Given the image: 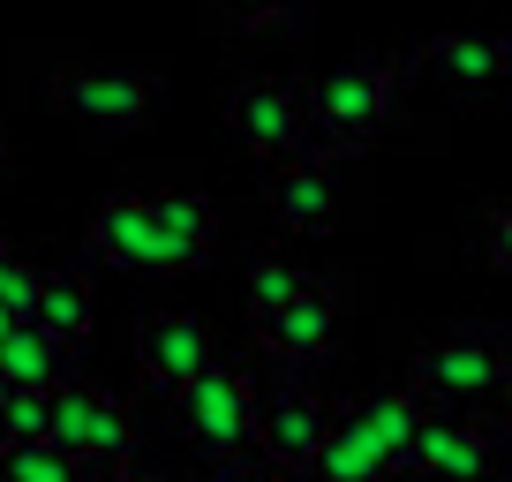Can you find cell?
I'll return each mask as SVG.
<instances>
[{
  "instance_id": "30bf717a",
  "label": "cell",
  "mask_w": 512,
  "mask_h": 482,
  "mask_svg": "<svg viewBox=\"0 0 512 482\" xmlns=\"http://www.w3.org/2000/svg\"><path fill=\"white\" fill-rule=\"evenodd\" d=\"M136 362H144V377H151L159 392H181V385L211 362L204 317H196V309H174V302L144 309V324H136Z\"/></svg>"
},
{
  "instance_id": "cb8c5ba5",
  "label": "cell",
  "mask_w": 512,
  "mask_h": 482,
  "mask_svg": "<svg viewBox=\"0 0 512 482\" xmlns=\"http://www.w3.org/2000/svg\"><path fill=\"white\" fill-rule=\"evenodd\" d=\"M512 219H505V204H490V264H497V272H505V264H512Z\"/></svg>"
},
{
  "instance_id": "e0dca14e",
  "label": "cell",
  "mask_w": 512,
  "mask_h": 482,
  "mask_svg": "<svg viewBox=\"0 0 512 482\" xmlns=\"http://www.w3.org/2000/svg\"><path fill=\"white\" fill-rule=\"evenodd\" d=\"M505 61H512V46H505V38H490V31H437L430 38V68L445 83H467V91L505 83Z\"/></svg>"
},
{
  "instance_id": "83f0119b",
  "label": "cell",
  "mask_w": 512,
  "mask_h": 482,
  "mask_svg": "<svg viewBox=\"0 0 512 482\" xmlns=\"http://www.w3.org/2000/svg\"><path fill=\"white\" fill-rule=\"evenodd\" d=\"M8 392H16V385H8V377H0V407H8Z\"/></svg>"
},
{
  "instance_id": "4316f807",
  "label": "cell",
  "mask_w": 512,
  "mask_h": 482,
  "mask_svg": "<svg viewBox=\"0 0 512 482\" xmlns=\"http://www.w3.org/2000/svg\"><path fill=\"white\" fill-rule=\"evenodd\" d=\"M8 324H16V317H8V309H0V339H8Z\"/></svg>"
},
{
  "instance_id": "7c38bea8",
  "label": "cell",
  "mask_w": 512,
  "mask_h": 482,
  "mask_svg": "<svg viewBox=\"0 0 512 482\" xmlns=\"http://www.w3.org/2000/svg\"><path fill=\"white\" fill-rule=\"evenodd\" d=\"M497 460V430H475L467 415H422V437L407 452V467H422L430 482H490Z\"/></svg>"
},
{
  "instance_id": "7402d4cb",
  "label": "cell",
  "mask_w": 512,
  "mask_h": 482,
  "mask_svg": "<svg viewBox=\"0 0 512 482\" xmlns=\"http://www.w3.org/2000/svg\"><path fill=\"white\" fill-rule=\"evenodd\" d=\"M31 264L16 257V249H8V241H0V309H8V317H23V302H31Z\"/></svg>"
},
{
  "instance_id": "8fae6325",
  "label": "cell",
  "mask_w": 512,
  "mask_h": 482,
  "mask_svg": "<svg viewBox=\"0 0 512 482\" xmlns=\"http://www.w3.org/2000/svg\"><path fill=\"white\" fill-rule=\"evenodd\" d=\"M264 196H272V219L287 226V234H332L339 211H347V196H339V174L317 159V151H302V159H279L272 181H264Z\"/></svg>"
},
{
  "instance_id": "5bb4252c",
  "label": "cell",
  "mask_w": 512,
  "mask_h": 482,
  "mask_svg": "<svg viewBox=\"0 0 512 482\" xmlns=\"http://www.w3.org/2000/svg\"><path fill=\"white\" fill-rule=\"evenodd\" d=\"M0 377L16 392H61L68 385V347L53 332H38V324H8V339H0Z\"/></svg>"
},
{
  "instance_id": "8992f818",
  "label": "cell",
  "mask_w": 512,
  "mask_h": 482,
  "mask_svg": "<svg viewBox=\"0 0 512 482\" xmlns=\"http://www.w3.org/2000/svg\"><path fill=\"white\" fill-rule=\"evenodd\" d=\"M324 430H332V407H324L317 385H302V377H279L272 392H256V445H264V460L272 467H309L324 445Z\"/></svg>"
},
{
  "instance_id": "f1b7e54d",
  "label": "cell",
  "mask_w": 512,
  "mask_h": 482,
  "mask_svg": "<svg viewBox=\"0 0 512 482\" xmlns=\"http://www.w3.org/2000/svg\"><path fill=\"white\" fill-rule=\"evenodd\" d=\"M279 8H287V16H294V8H309V0H279Z\"/></svg>"
},
{
  "instance_id": "9a60e30c",
  "label": "cell",
  "mask_w": 512,
  "mask_h": 482,
  "mask_svg": "<svg viewBox=\"0 0 512 482\" xmlns=\"http://www.w3.org/2000/svg\"><path fill=\"white\" fill-rule=\"evenodd\" d=\"M91 287H83L76 272H38L31 279V302H23V324H38V332H53L61 347H76L83 332H91Z\"/></svg>"
},
{
  "instance_id": "ffe728a7",
  "label": "cell",
  "mask_w": 512,
  "mask_h": 482,
  "mask_svg": "<svg viewBox=\"0 0 512 482\" xmlns=\"http://www.w3.org/2000/svg\"><path fill=\"white\" fill-rule=\"evenodd\" d=\"M302 279H309V272H302V264H294V257H279V249H264V257L249 264V309H256V317H272V309L287 302V294L302 287Z\"/></svg>"
},
{
  "instance_id": "4fadbf2b",
  "label": "cell",
  "mask_w": 512,
  "mask_h": 482,
  "mask_svg": "<svg viewBox=\"0 0 512 482\" xmlns=\"http://www.w3.org/2000/svg\"><path fill=\"white\" fill-rule=\"evenodd\" d=\"M151 219H159V234L174 241L181 272L211 264V249H219V211H211V196H196V189H159V196H151Z\"/></svg>"
},
{
  "instance_id": "484cf974",
  "label": "cell",
  "mask_w": 512,
  "mask_h": 482,
  "mask_svg": "<svg viewBox=\"0 0 512 482\" xmlns=\"http://www.w3.org/2000/svg\"><path fill=\"white\" fill-rule=\"evenodd\" d=\"M121 482H174V475H121Z\"/></svg>"
},
{
  "instance_id": "44dd1931",
  "label": "cell",
  "mask_w": 512,
  "mask_h": 482,
  "mask_svg": "<svg viewBox=\"0 0 512 482\" xmlns=\"http://www.w3.org/2000/svg\"><path fill=\"white\" fill-rule=\"evenodd\" d=\"M53 430V392H8L0 407V445H38Z\"/></svg>"
},
{
  "instance_id": "d4e9b609",
  "label": "cell",
  "mask_w": 512,
  "mask_h": 482,
  "mask_svg": "<svg viewBox=\"0 0 512 482\" xmlns=\"http://www.w3.org/2000/svg\"><path fill=\"white\" fill-rule=\"evenodd\" d=\"M211 482H264L256 467H241V460H211Z\"/></svg>"
},
{
  "instance_id": "3957f363",
  "label": "cell",
  "mask_w": 512,
  "mask_h": 482,
  "mask_svg": "<svg viewBox=\"0 0 512 482\" xmlns=\"http://www.w3.org/2000/svg\"><path fill=\"white\" fill-rule=\"evenodd\" d=\"M422 400L445 407H490L505 400V339L497 332H437L415 347V385Z\"/></svg>"
},
{
  "instance_id": "ba28073f",
  "label": "cell",
  "mask_w": 512,
  "mask_h": 482,
  "mask_svg": "<svg viewBox=\"0 0 512 482\" xmlns=\"http://www.w3.org/2000/svg\"><path fill=\"white\" fill-rule=\"evenodd\" d=\"M226 113H234L241 151H256L264 166L302 159V151H309V136H302V91H294L287 76H249Z\"/></svg>"
},
{
  "instance_id": "9c48e42d",
  "label": "cell",
  "mask_w": 512,
  "mask_h": 482,
  "mask_svg": "<svg viewBox=\"0 0 512 482\" xmlns=\"http://www.w3.org/2000/svg\"><path fill=\"white\" fill-rule=\"evenodd\" d=\"M256 339H264V354H279V362H317L339 339V287L309 272L272 317H256Z\"/></svg>"
},
{
  "instance_id": "d6986e66",
  "label": "cell",
  "mask_w": 512,
  "mask_h": 482,
  "mask_svg": "<svg viewBox=\"0 0 512 482\" xmlns=\"http://www.w3.org/2000/svg\"><path fill=\"white\" fill-rule=\"evenodd\" d=\"M0 482H91V475L53 437H38V445H0Z\"/></svg>"
},
{
  "instance_id": "5b68a950",
  "label": "cell",
  "mask_w": 512,
  "mask_h": 482,
  "mask_svg": "<svg viewBox=\"0 0 512 482\" xmlns=\"http://www.w3.org/2000/svg\"><path fill=\"white\" fill-rule=\"evenodd\" d=\"M46 437L83 467V475H121L128 452H136L128 407L113 400V392H98V385H61L53 392V430Z\"/></svg>"
},
{
  "instance_id": "6da1fadb",
  "label": "cell",
  "mask_w": 512,
  "mask_h": 482,
  "mask_svg": "<svg viewBox=\"0 0 512 482\" xmlns=\"http://www.w3.org/2000/svg\"><path fill=\"white\" fill-rule=\"evenodd\" d=\"M392 98H400V61L392 53H354L302 91V136L317 151H362L392 121Z\"/></svg>"
},
{
  "instance_id": "2e32d148",
  "label": "cell",
  "mask_w": 512,
  "mask_h": 482,
  "mask_svg": "<svg viewBox=\"0 0 512 482\" xmlns=\"http://www.w3.org/2000/svg\"><path fill=\"white\" fill-rule=\"evenodd\" d=\"M354 415H362V430L377 437L384 475H407V452H415V437H422V415H430V400L400 385V392H377V400H362Z\"/></svg>"
},
{
  "instance_id": "ac0fdd59",
  "label": "cell",
  "mask_w": 512,
  "mask_h": 482,
  "mask_svg": "<svg viewBox=\"0 0 512 482\" xmlns=\"http://www.w3.org/2000/svg\"><path fill=\"white\" fill-rule=\"evenodd\" d=\"M317 482H384V452H377V437L362 430V415H332V430H324V445H317Z\"/></svg>"
},
{
  "instance_id": "7a4b0ae2",
  "label": "cell",
  "mask_w": 512,
  "mask_h": 482,
  "mask_svg": "<svg viewBox=\"0 0 512 482\" xmlns=\"http://www.w3.org/2000/svg\"><path fill=\"white\" fill-rule=\"evenodd\" d=\"M174 407H181V430H189V445L204 452V460H241V445H249V430H256V377L241 370V362H219V354H211L204 370L174 392Z\"/></svg>"
},
{
  "instance_id": "277c9868",
  "label": "cell",
  "mask_w": 512,
  "mask_h": 482,
  "mask_svg": "<svg viewBox=\"0 0 512 482\" xmlns=\"http://www.w3.org/2000/svg\"><path fill=\"white\" fill-rule=\"evenodd\" d=\"M53 106L76 113L83 129H136V121H151V106H159V68H128V61H76L61 68V76L46 83Z\"/></svg>"
},
{
  "instance_id": "603a6c76",
  "label": "cell",
  "mask_w": 512,
  "mask_h": 482,
  "mask_svg": "<svg viewBox=\"0 0 512 482\" xmlns=\"http://www.w3.org/2000/svg\"><path fill=\"white\" fill-rule=\"evenodd\" d=\"M219 8H226L234 23H249V31H256V23H279V16H287L279 0H219Z\"/></svg>"
},
{
  "instance_id": "52a82bcc",
  "label": "cell",
  "mask_w": 512,
  "mask_h": 482,
  "mask_svg": "<svg viewBox=\"0 0 512 482\" xmlns=\"http://www.w3.org/2000/svg\"><path fill=\"white\" fill-rule=\"evenodd\" d=\"M91 249H98V264H113V272H181L174 241H166L159 219H151V196H136V189H113L106 204L91 211Z\"/></svg>"
}]
</instances>
